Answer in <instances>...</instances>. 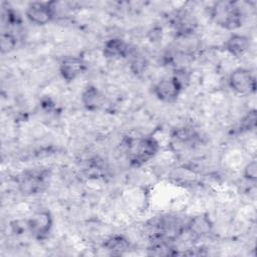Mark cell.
<instances>
[{
    "instance_id": "obj_6",
    "label": "cell",
    "mask_w": 257,
    "mask_h": 257,
    "mask_svg": "<svg viewBox=\"0 0 257 257\" xmlns=\"http://www.w3.org/2000/svg\"><path fill=\"white\" fill-rule=\"evenodd\" d=\"M55 15L54 2H32L26 9V17L36 25H45Z\"/></svg>"
},
{
    "instance_id": "obj_7",
    "label": "cell",
    "mask_w": 257,
    "mask_h": 257,
    "mask_svg": "<svg viewBox=\"0 0 257 257\" xmlns=\"http://www.w3.org/2000/svg\"><path fill=\"white\" fill-rule=\"evenodd\" d=\"M86 70L85 61L77 56H66L59 63V72L62 78L68 82L73 81L76 77Z\"/></svg>"
},
{
    "instance_id": "obj_14",
    "label": "cell",
    "mask_w": 257,
    "mask_h": 257,
    "mask_svg": "<svg viewBox=\"0 0 257 257\" xmlns=\"http://www.w3.org/2000/svg\"><path fill=\"white\" fill-rule=\"evenodd\" d=\"M256 121H257V114L256 110H250L242 119L240 122V130L241 132H250L255 130L256 127Z\"/></svg>"
},
{
    "instance_id": "obj_9",
    "label": "cell",
    "mask_w": 257,
    "mask_h": 257,
    "mask_svg": "<svg viewBox=\"0 0 257 257\" xmlns=\"http://www.w3.org/2000/svg\"><path fill=\"white\" fill-rule=\"evenodd\" d=\"M103 55L108 59L125 58L132 54L128 43L120 38H110L103 45Z\"/></svg>"
},
{
    "instance_id": "obj_11",
    "label": "cell",
    "mask_w": 257,
    "mask_h": 257,
    "mask_svg": "<svg viewBox=\"0 0 257 257\" xmlns=\"http://www.w3.org/2000/svg\"><path fill=\"white\" fill-rule=\"evenodd\" d=\"M250 48V39L241 34L231 35L226 42V49L233 56L240 57L244 55Z\"/></svg>"
},
{
    "instance_id": "obj_1",
    "label": "cell",
    "mask_w": 257,
    "mask_h": 257,
    "mask_svg": "<svg viewBox=\"0 0 257 257\" xmlns=\"http://www.w3.org/2000/svg\"><path fill=\"white\" fill-rule=\"evenodd\" d=\"M210 14L212 20L222 28L234 30L242 25V11L235 2H216L211 8Z\"/></svg>"
},
{
    "instance_id": "obj_5",
    "label": "cell",
    "mask_w": 257,
    "mask_h": 257,
    "mask_svg": "<svg viewBox=\"0 0 257 257\" xmlns=\"http://www.w3.org/2000/svg\"><path fill=\"white\" fill-rule=\"evenodd\" d=\"M230 87L238 94H251L256 90V79L246 68H237L229 76Z\"/></svg>"
},
{
    "instance_id": "obj_2",
    "label": "cell",
    "mask_w": 257,
    "mask_h": 257,
    "mask_svg": "<svg viewBox=\"0 0 257 257\" xmlns=\"http://www.w3.org/2000/svg\"><path fill=\"white\" fill-rule=\"evenodd\" d=\"M128 160L135 167L142 166L156 156L159 151L158 142L150 137L128 139L126 141Z\"/></svg>"
},
{
    "instance_id": "obj_4",
    "label": "cell",
    "mask_w": 257,
    "mask_h": 257,
    "mask_svg": "<svg viewBox=\"0 0 257 257\" xmlns=\"http://www.w3.org/2000/svg\"><path fill=\"white\" fill-rule=\"evenodd\" d=\"M47 186V175L45 171H27L20 177L18 187L22 194L36 195L45 190Z\"/></svg>"
},
{
    "instance_id": "obj_13",
    "label": "cell",
    "mask_w": 257,
    "mask_h": 257,
    "mask_svg": "<svg viewBox=\"0 0 257 257\" xmlns=\"http://www.w3.org/2000/svg\"><path fill=\"white\" fill-rule=\"evenodd\" d=\"M211 223L207 217L197 216L188 224V230L194 235H203L210 231Z\"/></svg>"
},
{
    "instance_id": "obj_8",
    "label": "cell",
    "mask_w": 257,
    "mask_h": 257,
    "mask_svg": "<svg viewBox=\"0 0 257 257\" xmlns=\"http://www.w3.org/2000/svg\"><path fill=\"white\" fill-rule=\"evenodd\" d=\"M153 91L159 100L171 103L177 100L182 89L175 81V79L171 76L163 78L158 83H156L153 88Z\"/></svg>"
},
{
    "instance_id": "obj_17",
    "label": "cell",
    "mask_w": 257,
    "mask_h": 257,
    "mask_svg": "<svg viewBox=\"0 0 257 257\" xmlns=\"http://www.w3.org/2000/svg\"><path fill=\"white\" fill-rule=\"evenodd\" d=\"M147 61L142 55H134V59L131 62V69L135 74L143 73L146 69Z\"/></svg>"
},
{
    "instance_id": "obj_10",
    "label": "cell",
    "mask_w": 257,
    "mask_h": 257,
    "mask_svg": "<svg viewBox=\"0 0 257 257\" xmlns=\"http://www.w3.org/2000/svg\"><path fill=\"white\" fill-rule=\"evenodd\" d=\"M81 102L87 110L93 111L102 106L104 103V95L96 86L88 85L81 93Z\"/></svg>"
},
{
    "instance_id": "obj_18",
    "label": "cell",
    "mask_w": 257,
    "mask_h": 257,
    "mask_svg": "<svg viewBox=\"0 0 257 257\" xmlns=\"http://www.w3.org/2000/svg\"><path fill=\"white\" fill-rule=\"evenodd\" d=\"M243 175H244V178L247 179L248 181H252V182L256 181V179H257V163H256V161H252L245 166Z\"/></svg>"
},
{
    "instance_id": "obj_16",
    "label": "cell",
    "mask_w": 257,
    "mask_h": 257,
    "mask_svg": "<svg viewBox=\"0 0 257 257\" xmlns=\"http://www.w3.org/2000/svg\"><path fill=\"white\" fill-rule=\"evenodd\" d=\"M15 44H16V39L13 36V34H11L10 32L3 33L1 35V51L3 53L12 50Z\"/></svg>"
},
{
    "instance_id": "obj_12",
    "label": "cell",
    "mask_w": 257,
    "mask_h": 257,
    "mask_svg": "<svg viewBox=\"0 0 257 257\" xmlns=\"http://www.w3.org/2000/svg\"><path fill=\"white\" fill-rule=\"evenodd\" d=\"M103 247L110 254L120 255L130 249L131 244L130 241L124 236L113 235L103 243Z\"/></svg>"
},
{
    "instance_id": "obj_3",
    "label": "cell",
    "mask_w": 257,
    "mask_h": 257,
    "mask_svg": "<svg viewBox=\"0 0 257 257\" xmlns=\"http://www.w3.org/2000/svg\"><path fill=\"white\" fill-rule=\"evenodd\" d=\"M53 225V219L49 211L41 210L34 213L27 221L26 227L29 233L37 240L48 237Z\"/></svg>"
},
{
    "instance_id": "obj_15",
    "label": "cell",
    "mask_w": 257,
    "mask_h": 257,
    "mask_svg": "<svg viewBox=\"0 0 257 257\" xmlns=\"http://www.w3.org/2000/svg\"><path fill=\"white\" fill-rule=\"evenodd\" d=\"M172 77L175 79V81L178 83L182 90L185 89L190 83V74L184 68L176 70Z\"/></svg>"
}]
</instances>
